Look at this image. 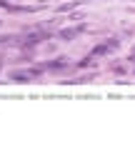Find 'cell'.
Segmentation results:
<instances>
[{
	"label": "cell",
	"mask_w": 135,
	"mask_h": 155,
	"mask_svg": "<svg viewBox=\"0 0 135 155\" xmlns=\"http://www.w3.org/2000/svg\"><path fill=\"white\" fill-rule=\"evenodd\" d=\"M35 75H38V70H15L10 78H13L15 83H28V80H33Z\"/></svg>",
	"instance_id": "1"
},
{
	"label": "cell",
	"mask_w": 135,
	"mask_h": 155,
	"mask_svg": "<svg viewBox=\"0 0 135 155\" xmlns=\"http://www.w3.org/2000/svg\"><path fill=\"white\" fill-rule=\"evenodd\" d=\"M115 45H118L115 40H113V43H103V45H98V48H93V53H90V55H93V58H98V55H105V53H113V50H115Z\"/></svg>",
	"instance_id": "2"
},
{
	"label": "cell",
	"mask_w": 135,
	"mask_h": 155,
	"mask_svg": "<svg viewBox=\"0 0 135 155\" xmlns=\"http://www.w3.org/2000/svg\"><path fill=\"white\" fill-rule=\"evenodd\" d=\"M80 30H85V25H80V28H70V30H60V38H63V40H73V38L78 35Z\"/></svg>",
	"instance_id": "3"
},
{
	"label": "cell",
	"mask_w": 135,
	"mask_h": 155,
	"mask_svg": "<svg viewBox=\"0 0 135 155\" xmlns=\"http://www.w3.org/2000/svg\"><path fill=\"white\" fill-rule=\"evenodd\" d=\"M3 3H5V0H0V5H3Z\"/></svg>",
	"instance_id": "4"
}]
</instances>
